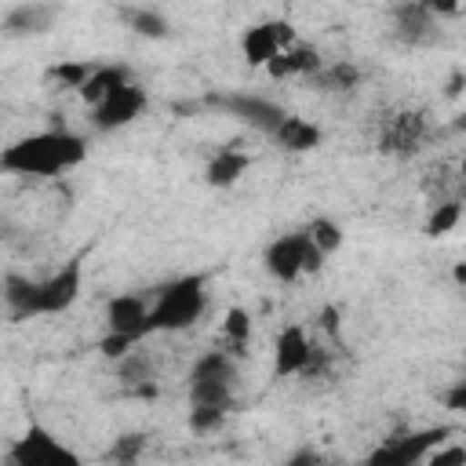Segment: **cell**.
Segmentation results:
<instances>
[{"label": "cell", "instance_id": "cell-33", "mask_svg": "<svg viewBox=\"0 0 466 466\" xmlns=\"http://www.w3.org/2000/svg\"><path fill=\"white\" fill-rule=\"evenodd\" d=\"M433 18H451L462 11V0H419Z\"/></svg>", "mask_w": 466, "mask_h": 466}, {"label": "cell", "instance_id": "cell-21", "mask_svg": "<svg viewBox=\"0 0 466 466\" xmlns=\"http://www.w3.org/2000/svg\"><path fill=\"white\" fill-rule=\"evenodd\" d=\"M309 80H313L317 91H331V95L335 91H353L360 84V69L353 62H324Z\"/></svg>", "mask_w": 466, "mask_h": 466}, {"label": "cell", "instance_id": "cell-8", "mask_svg": "<svg viewBox=\"0 0 466 466\" xmlns=\"http://www.w3.org/2000/svg\"><path fill=\"white\" fill-rule=\"evenodd\" d=\"M84 288V251L66 258V266H58L47 280H40V306H44V317H55V313H66L76 295Z\"/></svg>", "mask_w": 466, "mask_h": 466}, {"label": "cell", "instance_id": "cell-3", "mask_svg": "<svg viewBox=\"0 0 466 466\" xmlns=\"http://www.w3.org/2000/svg\"><path fill=\"white\" fill-rule=\"evenodd\" d=\"M233 379H237V364L226 350L204 353L189 371V404L229 408L233 404Z\"/></svg>", "mask_w": 466, "mask_h": 466}, {"label": "cell", "instance_id": "cell-25", "mask_svg": "<svg viewBox=\"0 0 466 466\" xmlns=\"http://www.w3.org/2000/svg\"><path fill=\"white\" fill-rule=\"evenodd\" d=\"M459 218H462V204L444 200V204H437V208L430 211L422 233H426V237H444V233H451V229L459 226Z\"/></svg>", "mask_w": 466, "mask_h": 466}, {"label": "cell", "instance_id": "cell-30", "mask_svg": "<svg viewBox=\"0 0 466 466\" xmlns=\"http://www.w3.org/2000/svg\"><path fill=\"white\" fill-rule=\"evenodd\" d=\"M138 342H142V339H135V335H127V331H106V339L98 342V350H102L106 360H120V357H127Z\"/></svg>", "mask_w": 466, "mask_h": 466}, {"label": "cell", "instance_id": "cell-17", "mask_svg": "<svg viewBox=\"0 0 466 466\" xmlns=\"http://www.w3.org/2000/svg\"><path fill=\"white\" fill-rule=\"evenodd\" d=\"M320 66H324V62H320V55H317V47L295 40L291 47H284V51L266 66V73H269L273 80H288V76H313Z\"/></svg>", "mask_w": 466, "mask_h": 466}, {"label": "cell", "instance_id": "cell-28", "mask_svg": "<svg viewBox=\"0 0 466 466\" xmlns=\"http://www.w3.org/2000/svg\"><path fill=\"white\" fill-rule=\"evenodd\" d=\"M142 451H146V433H120V437L109 444L106 459H116V462H138Z\"/></svg>", "mask_w": 466, "mask_h": 466}, {"label": "cell", "instance_id": "cell-27", "mask_svg": "<svg viewBox=\"0 0 466 466\" xmlns=\"http://www.w3.org/2000/svg\"><path fill=\"white\" fill-rule=\"evenodd\" d=\"M226 411L229 408H218V404H189V430L193 433H211V430H218L222 422H226Z\"/></svg>", "mask_w": 466, "mask_h": 466}, {"label": "cell", "instance_id": "cell-7", "mask_svg": "<svg viewBox=\"0 0 466 466\" xmlns=\"http://www.w3.org/2000/svg\"><path fill=\"white\" fill-rule=\"evenodd\" d=\"M142 109H146V91L135 80H127V84L113 87L98 106H91V124L98 131H116V127L135 124L142 116Z\"/></svg>", "mask_w": 466, "mask_h": 466}, {"label": "cell", "instance_id": "cell-35", "mask_svg": "<svg viewBox=\"0 0 466 466\" xmlns=\"http://www.w3.org/2000/svg\"><path fill=\"white\" fill-rule=\"evenodd\" d=\"M320 328H324L331 339H339V309H335V306H324V309H320Z\"/></svg>", "mask_w": 466, "mask_h": 466}, {"label": "cell", "instance_id": "cell-2", "mask_svg": "<svg viewBox=\"0 0 466 466\" xmlns=\"http://www.w3.org/2000/svg\"><path fill=\"white\" fill-rule=\"evenodd\" d=\"M208 306V280L204 273H186L157 288L153 309H149V331H186L200 320Z\"/></svg>", "mask_w": 466, "mask_h": 466}, {"label": "cell", "instance_id": "cell-10", "mask_svg": "<svg viewBox=\"0 0 466 466\" xmlns=\"http://www.w3.org/2000/svg\"><path fill=\"white\" fill-rule=\"evenodd\" d=\"M262 262H266L273 280H280V284L299 280L306 273V229L273 237L266 244V251H262Z\"/></svg>", "mask_w": 466, "mask_h": 466}, {"label": "cell", "instance_id": "cell-11", "mask_svg": "<svg viewBox=\"0 0 466 466\" xmlns=\"http://www.w3.org/2000/svg\"><path fill=\"white\" fill-rule=\"evenodd\" d=\"M426 138V116L419 109H400L393 116H386L382 131H379V149L390 157H411L419 153Z\"/></svg>", "mask_w": 466, "mask_h": 466}, {"label": "cell", "instance_id": "cell-39", "mask_svg": "<svg viewBox=\"0 0 466 466\" xmlns=\"http://www.w3.org/2000/svg\"><path fill=\"white\" fill-rule=\"evenodd\" d=\"M462 175H466V160H462Z\"/></svg>", "mask_w": 466, "mask_h": 466}, {"label": "cell", "instance_id": "cell-1", "mask_svg": "<svg viewBox=\"0 0 466 466\" xmlns=\"http://www.w3.org/2000/svg\"><path fill=\"white\" fill-rule=\"evenodd\" d=\"M84 157H87V142L80 135H73L66 127H51V131H36V135L11 142L0 153V167L11 175L47 178V175H58V171L84 164Z\"/></svg>", "mask_w": 466, "mask_h": 466}, {"label": "cell", "instance_id": "cell-36", "mask_svg": "<svg viewBox=\"0 0 466 466\" xmlns=\"http://www.w3.org/2000/svg\"><path fill=\"white\" fill-rule=\"evenodd\" d=\"M462 87H466V73H462V69H455V73H451V80H448V87H444V95H448V98H459V91H462Z\"/></svg>", "mask_w": 466, "mask_h": 466}, {"label": "cell", "instance_id": "cell-15", "mask_svg": "<svg viewBox=\"0 0 466 466\" xmlns=\"http://www.w3.org/2000/svg\"><path fill=\"white\" fill-rule=\"evenodd\" d=\"M4 306H7V317L18 324V320H29V317H44V306H40V280H29L22 273H7L4 277Z\"/></svg>", "mask_w": 466, "mask_h": 466}, {"label": "cell", "instance_id": "cell-34", "mask_svg": "<svg viewBox=\"0 0 466 466\" xmlns=\"http://www.w3.org/2000/svg\"><path fill=\"white\" fill-rule=\"evenodd\" d=\"M324 262H328V255H324V251L306 237V273H320V269H324Z\"/></svg>", "mask_w": 466, "mask_h": 466}, {"label": "cell", "instance_id": "cell-12", "mask_svg": "<svg viewBox=\"0 0 466 466\" xmlns=\"http://www.w3.org/2000/svg\"><path fill=\"white\" fill-rule=\"evenodd\" d=\"M218 106H226L237 120H244L248 127H255V131H262V135H269V138H273V131L280 127V120L288 116L284 106H277V102H269V98H262V95H222Z\"/></svg>", "mask_w": 466, "mask_h": 466}, {"label": "cell", "instance_id": "cell-22", "mask_svg": "<svg viewBox=\"0 0 466 466\" xmlns=\"http://www.w3.org/2000/svg\"><path fill=\"white\" fill-rule=\"evenodd\" d=\"M124 22H127V29H131V33H138V36H146V40H164V36L171 33L167 18H164L160 11H153V7L124 11Z\"/></svg>", "mask_w": 466, "mask_h": 466}, {"label": "cell", "instance_id": "cell-20", "mask_svg": "<svg viewBox=\"0 0 466 466\" xmlns=\"http://www.w3.org/2000/svg\"><path fill=\"white\" fill-rule=\"evenodd\" d=\"M131 80V73L124 69V66H95V73L87 76V84L76 91L80 98H84V106H98L113 87H120V84H127Z\"/></svg>", "mask_w": 466, "mask_h": 466}, {"label": "cell", "instance_id": "cell-19", "mask_svg": "<svg viewBox=\"0 0 466 466\" xmlns=\"http://www.w3.org/2000/svg\"><path fill=\"white\" fill-rule=\"evenodd\" d=\"M320 138H324V131H320L313 120L295 116V113H288V116L280 120V127L273 131V142H277L284 153H309V149L320 146Z\"/></svg>", "mask_w": 466, "mask_h": 466}, {"label": "cell", "instance_id": "cell-6", "mask_svg": "<svg viewBox=\"0 0 466 466\" xmlns=\"http://www.w3.org/2000/svg\"><path fill=\"white\" fill-rule=\"evenodd\" d=\"M451 437V426H430L419 433H404V437H390L386 444H379L368 462L371 466H411V462H426V455L444 444Z\"/></svg>", "mask_w": 466, "mask_h": 466}, {"label": "cell", "instance_id": "cell-9", "mask_svg": "<svg viewBox=\"0 0 466 466\" xmlns=\"http://www.w3.org/2000/svg\"><path fill=\"white\" fill-rule=\"evenodd\" d=\"M317 346L309 342L302 324H288L280 328L277 342H273V379H291V375H306V368L313 364Z\"/></svg>", "mask_w": 466, "mask_h": 466}, {"label": "cell", "instance_id": "cell-23", "mask_svg": "<svg viewBox=\"0 0 466 466\" xmlns=\"http://www.w3.org/2000/svg\"><path fill=\"white\" fill-rule=\"evenodd\" d=\"M222 335H226L229 350L244 353V346H248V339H251V313H248L244 306H229V309L222 313Z\"/></svg>", "mask_w": 466, "mask_h": 466}, {"label": "cell", "instance_id": "cell-24", "mask_svg": "<svg viewBox=\"0 0 466 466\" xmlns=\"http://www.w3.org/2000/svg\"><path fill=\"white\" fill-rule=\"evenodd\" d=\"M306 237H309L324 255H335V251L342 248V226H339L335 218H328V215L313 218V222L306 226Z\"/></svg>", "mask_w": 466, "mask_h": 466}, {"label": "cell", "instance_id": "cell-5", "mask_svg": "<svg viewBox=\"0 0 466 466\" xmlns=\"http://www.w3.org/2000/svg\"><path fill=\"white\" fill-rule=\"evenodd\" d=\"M299 36H295V25L288 18H266V22H255L240 33V55L248 66L255 69H266L284 47H291Z\"/></svg>", "mask_w": 466, "mask_h": 466}, {"label": "cell", "instance_id": "cell-31", "mask_svg": "<svg viewBox=\"0 0 466 466\" xmlns=\"http://www.w3.org/2000/svg\"><path fill=\"white\" fill-rule=\"evenodd\" d=\"M426 462L430 466H451V462H466V448H433L430 455H426Z\"/></svg>", "mask_w": 466, "mask_h": 466}, {"label": "cell", "instance_id": "cell-16", "mask_svg": "<svg viewBox=\"0 0 466 466\" xmlns=\"http://www.w3.org/2000/svg\"><path fill=\"white\" fill-rule=\"evenodd\" d=\"M393 29H397V36H400L404 44H411V47H426V44L437 40V18H433L419 0L397 7Z\"/></svg>", "mask_w": 466, "mask_h": 466}, {"label": "cell", "instance_id": "cell-18", "mask_svg": "<svg viewBox=\"0 0 466 466\" xmlns=\"http://www.w3.org/2000/svg\"><path fill=\"white\" fill-rule=\"evenodd\" d=\"M248 164H251L248 153H240V149H233V146H222V149H215L211 160L204 164V182H208L211 189H229V186H237V182L244 178Z\"/></svg>", "mask_w": 466, "mask_h": 466}, {"label": "cell", "instance_id": "cell-29", "mask_svg": "<svg viewBox=\"0 0 466 466\" xmlns=\"http://www.w3.org/2000/svg\"><path fill=\"white\" fill-rule=\"evenodd\" d=\"M116 371H120V379H124V382H138V386H142V382H149L153 364H149V357H146V353H135V350H131L127 357H120V360H116Z\"/></svg>", "mask_w": 466, "mask_h": 466}, {"label": "cell", "instance_id": "cell-26", "mask_svg": "<svg viewBox=\"0 0 466 466\" xmlns=\"http://www.w3.org/2000/svg\"><path fill=\"white\" fill-rule=\"evenodd\" d=\"M91 73H95V66H91L87 58H69V62H58V66L51 69V76H55L62 87H73V91H80Z\"/></svg>", "mask_w": 466, "mask_h": 466}, {"label": "cell", "instance_id": "cell-4", "mask_svg": "<svg viewBox=\"0 0 466 466\" xmlns=\"http://www.w3.org/2000/svg\"><path fill=\"white\" fill-rule=\"evenodd\" d=\"M7 462L11 466H80L76 451H69L40 422H29V430L7 448Z\"/></svg>", "mask_w": 466, "mask_h": 466}, {"label": "cell", "instance_id": "cell-37", "mask_svg": "<svg viewBox=\"0 0 466 466\" xmlns=\"http://www.w3.org/2000/svg\"><path fill=\"white\" fill-rule=\"evenodd\" d=\"M451 280H455V284H459V288H466V258H462V262H455V266H451Z\"/></svg>", "mask_w": 466, "mask_h": 466}, {"label": "cell", "instance_id": "cell-14", "mask_svg": "<svg viewBox=\"0 0 466 466\" xmlns=\"http://www.w3.org/2000/svg\"><path fill=\"white\" fill-rule=\"evenodd\" d=\"M55 4H40V0H29V4H18L4 15V33L11 40H22V36H40L55 25Z\"/></svg>", "mask_w": 466, "mask_h": 466}, {"label": "cell", "instance_id": "cell-32", "mask_svg": "<svg viewBox=\"0 0 466 466\" xmlns=\"http://www.w3.org/2000/svg\"><path fill=\"white\" fill-rule=\"evenodd\" d=\"M444 408L466 415V379H459V382H451V386L444 390Z\"/></svg>", "mask_w": 466, "mask_h": 466}, {"label": "cell", "instance_id": "cell-13", "mask_svg": "<svg viewBox=\"0 0 466 466\" xmlns=\"http://www.w3.org/2000/svg\"><path fill=\"white\" fill-rule=\"evenodd\" d=\"M149 309H153V302H146V295H138V291L113 295L109 306H106V328L146 339V335H153L149 331Z\"/></svg>", "mask_w": 466, "mask_h": 466}, {"label": "cell", "instance_id": "cell-38", "mask_svg": "<svg viewBox=\"0 0 466 466\" xmlns=\"http://www.w3.org/2000/svg\"><path fill=\"white\" fill-rule=\"evenodd\" d=\"M288 462H291V466H299V462H317V455H313V451H299V455H291Z\"/></svg>", "mask_w": 466, "mask_h": 466}]
</instances>
